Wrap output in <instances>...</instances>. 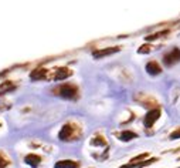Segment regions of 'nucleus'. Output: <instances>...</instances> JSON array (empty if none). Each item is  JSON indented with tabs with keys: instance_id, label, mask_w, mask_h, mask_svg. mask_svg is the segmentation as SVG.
I'll return each mask as SVG.
<instances>
[{
	"instance_id": "nucleus-9",
	"label": "nucleus",
	"mask_w": 180,
	"mask_h": 168,
	"mask_svg": "<svg viewBox=\"0 0 180 168\" xmlns=\"http://www.w3.org/2000/svg\"><path fill=\"white\" fill-rule=\"evenodd\" d=\"M138 137V134L135 131H130V130H124V131L119 134V140L121 141H132V140H135V138Z\"/></svg>"
},
{
	"instance_id": "nucleus-1",
	"label": "nucleus",
	"mask_w": 180,
	"mask_h": 168,
	"mask_svg": "<svg viewBox=\"0 0 180 168\" xmlns=\"http://www.w3.org/2000/svg\"><path fill=\"white\" fill-rule=\"evenodd\" d=\"M58 94H60L63 98L74 100V98H77V96H78V90H77L75 86L64 84V86H61V87H60V90H58Z\"/></svg>"
},
{
	"instance_id": "nucleus-2",
	"label": "nucleus",
	"mask_w": 180,
	"mask_h": 168,
	"mask_svg": "<svg viewBox=\"0 0 180 168\" xmlns=\"http://www.w3.org/2000/svg\"><path fill=\"white\" fill-rule=\"evenodd\" d=\"M159 117H160V108H153V110H150L143 118V125L146 128H150L157 120H159Z\"/></svg>"
},
{
	"instance_id": "nucleus-14",
	"label": "nucleus",
	"mask_w": 180,
	"mask_h": 168,
	"mask_svg": "<svg viewBox=\"0 0 180 168\" xmlns=\"http://www.w3.org/2000/svg\"><path fill=\"white\" fill-rule=\"evenodd\" d=\"M9 165V161H7L6 158H3V155L0 154V168H6Z\"/></svg>"
},
{
	"instance_id": "nucleus-7",
	"label": "nucleus",
	"mask_w": 180,
	"mask_h": 168,
	"mask_svg": "<svg viewBox=\"0 0 180 168\" xmlns=\"http://www.w3.org/2000/svg\"><path fill=\"white\" fill-rule=\"evenodd\" d=\"M116 51H119V49H118V47H111V49H105V50L94 51L92 56H94L95 58H101V57H103V56H109V54L116 53Z\"/></svg>"
},
{
	"instance_id": "nucleus-6",
	"label": "nucleus",
	"mask_w": 180,
	"mask_h": 168,
	"mask_svg": "<svg viewBox=\"0 0 180 168\" xmlns=\"http://www.w3.org/2000/svg\"><path fill=\"white\" fill-rule=\"evenodd\" d=\"M146 71L150 76H157V74H160L162 68H160V66L156 61H149V63L146 64Z\"/></svg>"
},
{
	"instance_id": "nucleus-4",
	"label": "nucleus",
	"mask_w": 180,
	"mask_h": 168,
	"mask_svg": "<svg viewBox=\"0 0 180 168\" xmlns=\"http://www.w3.org/2000/svg\"><path fill=\"white\" fill-rule=\"evenodd\" d=\"M74 133H75V128H74L72 124H65L63 128H61L60 134H58V138L61 141H71V138L74 137Z\"/></svg>"
},
{
	"instance_id": "nucleus-11",
	"label": "nucleus",
	"mask_w": 180,
	"mask_h": 168,
	"mask_svg": "<svg viewBox=\"0 0 180 168\" xmlns=\"http://www.w3.org/2000/svg\"><path fill=\"white\" fill-rule=\"evenodd\" d=\"M44 76H46V70H36L30 74V78L31 80H40Z\"/></svg>"
},
{
	"instance_id": "nucleus-13",
	"label": "nucleus",
	"mask_w": 180,
	"mask_h": 168,
	"mask_svg": "<svg viewBox=\"0 0 180 168\" xmlns=\"http://www.w3.org/2000/svg\"><path fill=\"white\" fill-rule=\"evenodd\" d=\"M177 138H180V128H177L176 131H173L169 135V140H177Z\"/></svg>"
},
{
	"instance_id": "nucleus-10",
	"label": "nucleus",
	"mask_w": 180,
	"mask_h": 168,
	"mask_svg": "<svg viewBox=\"0 0 180 168\" xmlns=\"http://www.w3.org/2000/svg\"><path fill=\"white\" fill-rule=\"evenodd\" d=\"M68 76H71V71L67 70V68H60V70L55 73V77H54V80H64V78H67Z\"/></svg>"
},
{
	"instance_id": "nucleus-8",
	"label": "nucleus",
	"mask_w": 180,
	"mask_h": 168,
	"mask_svg": "<svg viewBox=\"0 0 180 168\" xmlns=\"http://www.w3.org/2000/svg\"><path fill=\"white\" fill-rule=\"evenodd\" d=\"M24 161L27 162L29 165H31V167H38V164L41 162V157L37 154H29L26 158H24Z\"/></svg>"
},
{
	"instance_id": "nucleus-3",
	"label": "nucleus",
	"mask_w": 180,
	"mask_h": 168,
	"mask_svg": "<svg viewBox=\"0 0 180 168\" xmlns=\"http://www.w3.org/2000/svg\"><path fill=\"white\" fill-rule=\"evenodd\" d=\"M180 61V50L179 49H173V50H170L169 53H166L163 56V63L166 66H173V64L179 63Z\"/></svg>"
},
{
	"instance_id": "nucleus-5",
	"label": "nucleus",
	"mask_w": 180,
	"mask_h": 168,
	"mask_svg": "<svg viewBox=\"0 0 180 168\" xmlns=\"http://www.w3.org/2000/svg\"><path fill=\"white\" fill-rule=\"evenodd\" d=\"M80 162L78 161H71V160H63V161L55 162L54 168H78Z\"/></svg>"
},
{
	"instance_id": "nucleus-12",
	"label": "nucleus",
	"mask_w": 180,
	"mask_h": 168,
	"mask_svg": "<svg viewBox=\"0 0 180 168\" xmlns=\"http://www.w3.org/2000/svg\"><path fill=\"white\" fill-rule=\"evenodd\" d=\"M150 46H147V44H145V46H142V47L139 49V50H138V53H140V54H146V53H149L150 51Z\"/></svg>"
},
{
	"instance_id": "nucleus-15",
	"label": "nucleus",
	"mask_w": 180,
	"mask_h": 168,
	"mask_svg": "<svg viewBox=\"0 0 180 168\" xmlns=\"http://www.w3.org/2000/svg\"><path fill=\"white\" fill-rule=\"evenodd\" d=\"M145 157H147V154H142V155H138V157L132 158V161H130V162H135V161H140V160H142V158H145Z\"/></svg>"
}]
</instances>
